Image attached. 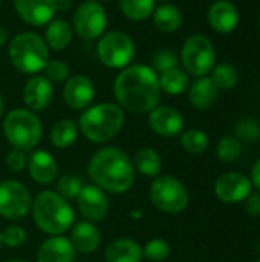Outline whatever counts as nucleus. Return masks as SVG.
<instances>
[{"instance_id": "obj_38", "label": "nucleus", "mask_w": 260, "mask_h": 262, "mask_svg": "<svg viewBox=\"0 0 260 262\" xmlns=\"http://www.w3.org/2000/svg\"><path fill=\"white\" fill-rule=\"evenodd\" d=\"M2 243L8 247H18L26 241V232L20 226H9L2 233Z\"/></svg>"}, {"instance_id": "obj_10", "label": "nucleus", "mask_w": 260, "mask_h": 262, "mask_svg": "<svg viewBox=\"0 0 260 262\" xmlns=\"http://www.w3.org/2000/svg\"><path fill=\"white\" fill-rule=\"evenodd\" d=\"M74 32L83 40H98L107 28V12L97 0L80 3L72 17Z\"/></svg>"}, {"instance_id": "obj_14", "label": "nucleus", "mask_w": 260, "mask_h": 262, "mask_svg": "<svg viewBox=\"0 0 260 262\" xmlns=\"http://www.w3.org/2000/svg\"><path fill=\"white\" fill-rule=\"evenodd\" d=\"M63 98L72 111L87 109L95 98V86L86 75H74L64 81Z\"/></svg>"}, {"instance_id": "obj_27", "label": "nucleus", "mask_w": 260, "mask_h": 262, "mask_svg": "<svg viewBox=\"0 0 260 262\" xmlns=\"http://www.w3.org/2000/svg\"><path fill=\"white\" fill-rule=\"evenodd\" d=\"M77 137H78V124L70 118L57 121L51 129V135H49L51 143L58 149L70 147L77 141Z\"/></svg>"}, {"instance_id": "obj_40", "label": "nucleus", "mask_w": 260, "mask_h": 262, "mask_svg": "<svg viewBox=\"0 0 260 262\" xmlns=\"http://www.w3.org/2000/svg\"><path fill=\"white\" fill-rule=\"evenodd\" d=\"M245 209L251 216H259L260 215V193H250V196L245 200Z\"/></svg>"}, {"instance_id": "obj_12", "label": "nucleus", "mask_w": 260, "mask_h": 262, "mask_svg": "<svg viewBox=\"0 0 260 262\" xmlns=\"http://www.w3.org/2000/svg\"><path fill=\"white\" fill-rule=\"evenodd\" d=\"M251 180L239 172L222 173L215 183L216 196L227 204H238L245 201L251 193Z\"/></svg>"}, {"instance_id": "obj_42", "label": "nucleus", "mask_w": 260, "mask_h": 262, "mask_svg": "<svg viewBox=\"0 0 260 262\" xmlns=\"http://www.w3.org/2000/svg\"><path fill=\"white\" fill-rule=\"evenodd\" d=\"M72 5V0H57V11H70Z\"/></svg>"}, {"instance_id": "obj_9", "label": "nucleus", "mask_w": 260, "mask_h": 262, "mask_svg": "<svg viewBox=\"0 0 260 262\" xmlns=\"http://www.w3.org/2000/svg\"><path fill=\"white\" fill-rule=\"evenodd\" d=\"M181 61L187 74L205 77L216 63V52L210 38L202 34L190 35L181 49Z\"/></svg>"}, {"instance_id": "obj_17", "label": "nucleus", "mask_w": 260, "mask_h": 262, "mask_svg": "<svg viewBox=\"0 0 260 262\" xmlns=\"http://www.w3.org/2000/svg\"><path fill=\"white\" fill-rule=\"evenodd\" d=\"M149 126L156 135L172 138L182 132L184 118L181 112L172 106H156L149 112Z\"/></svg>"}, {"instance_id": "obj_48", "label": "nucleus", "mask_w": 260, "mask_h": 262, "mask_svg": "<svg viewBox=\"0 0 260 262\" xmlns=\"http://www.w3.org/2000/svg\"><path fill=\"white\" fill-rule=\"evenodd\" d=\"M0 246H2V235H0Z\"/></svg>"}, {"instance_id": "obj_24", "label": "nucleus", "mask_w": 260, "mask_h": 262, "mask_svg": "<svg viewBox=\"0 0 260 262\" xmlns=\"http://www.w3.org/2000/svg\"><path fill=\"white\" fill-rule=\"evenodd\" d=\"M104 256L106 262H141L143 249L133 239L118 238L107 246Z\"/></svg>"}, {"instance_id": "obj_18", "label": "nucleus", "mask_w": 260, "mask_h": 262, "mask_svg": "<svg viewBox=\"0 0 260 262\" xmlns=\"http://www.w3.org/2000/svg\"><path fill=\"white\" fill-rule=\"evenodd\" d=\"M210 26L221 32V34H228L236 29L239 23V12L238 8L228 2V0H218L215 2L207 14Z\"/></svg>"}, {"instance_id": "obj_29", "label": "nucleus", "mask_w": 260, "mask_h": 262, "mask_svg": "<svg viewBox=\"0 0 260 262\" xmlns=\"http://www.w3.org/2000/svg\"><path fill=\"white\" fill-rule=\"evenodd\" d=\"M155 5V0H118L121 14L132 21H144L152 17Z\"/></svg>"}, {"instance_id": "obj_6", "label": "nucleus", "mask_w": 260, "mask_h": 262, "mask_svg": "<svg viewBox=\"0 0 260 262\" xmlns=\"http://www.w3.org/2000/svg\"><path fill=\"white\" fill-rule=\"evenodd\" d=\"M3 132L14 149L32 150L41 140L43 126L40 118L29 109H14L3 120Z\"/></svg>"}, {"instance_id": "obj_1", "label": "nucleus", "mask_w": 260, "mask_h": 262, "mask_svg": "<svg viewBox=\"0 0 260 262\" xmlns=\"http://www.w3.org/2000/svg\"><path fill=\"white\" fill-rule=\"evenodd\" d=\"M113 94L123 109L133 114H149L161 98L159 75L149 64L132 63L116 75Z\"/></svg>"}, {"instance_id": "obj_25", "label": "nucleus", "mask_w": 260, "mask_h": 262, "mask_svg": "<svg viewBox=\"0 0 260 262\" xmlns=\"http://www.w3.org/2000/svg\"><path fill=\"white\" fill-rule=\"evenodd\" d=\"M153 25L158 31L164 34L175 32L181 28L182 25V12L176 5L172 3H161L159 6L155 8L152 14Z\"/></svg>"}, {"instance_id": "obj_5", "label": "nucleus", "mask_w": 260, "mask_h": 262, "mask_svg": "<svg viewBox=\"0 0 260 262\" xmlns=\"http://www.w3.org/2000/svg\"><path fill=\"white\" fill-rule=\"evenodd\" d=\"M8 57L11 64L21 74L35 75L43 72L49 61V48L43 37L23 31L14 35L8 48Z\"/></svg>"}, {"instance_id": "obj_43", "label": "nucleus", "mask_w": 260, "mask_h": 262, "mask_svg": "<svg viewBox=\"0 0 260 262\" xmlns=\"http://www.w3.org/2000/svg\"><path fill=\"white\" fill-rule=\"evenodd\" d=\"M6 40H8V31H6V28L0 23V48L6 43Z\"/></svg>"}, {"instance_id": "obj_19", "label": "nucleus", "mask_w": 260, "mask_h": 262, "mask_svg": "<svg viewBox=\"0 0 260 262\" xmlns=\"http://www.w3.org/2000/svg\"><path fill=\"white\" fill-rule=\"evenodd\" d=\"M28 170L31 178L38 184H49L58 173L55 158L46 150H34L28 158Z\"/></svg>"}, {"instance_id": "obj_39", "label": "nucleus", "mask_w": 260, "mask_h": 262, "mask_svg": "<svg viewBox=\"0 0 260 262\" xmlns=\"http://www.w3.org/2000/svg\"><path fill=\"white\" fill-rule=\"evenodd\" d=\"M26 164H28V158L23 150L14 149L6 157V166L11 172H21L26 167Z\"/></svg>"}, {"instance_id": "obj_47", "label": "nucleus", "mask_w": 260, "mask_h": 262, "mask_svg": "<svg viewBox=\"0 0 260 262\" xmlns=\"http://www.w3.org/2000/svg\"><path fill=\"white\" fill-rule=\"evenodd\" d=\"M97 2H100V3H103V2H110V0H97Z\"/></svg>"}, {"instance_id": "obj_28", "label": "nucleus", "mask_w": 260, "mask_h": 262, "mask_svg": "<svg viewBox=\"0 0 260 262\" xmlns=\"http://www.w3.org/2000/svg\"><path fill=\"white\" fill-rule=\"evenodd\" d=\"M135 169L143 173L144 177L156 178L162 167V160L158 155V152L152 147H143L136 152L133 160Z\"/></svg>"}, {"instance_id": "obj_44", "label": "nucleus", "mask_w": 260, "mask_h": 262, "mask_svg": "<svg viewBox=\"0 0 260 262\" xmlns=\"http://www.w3.org/2000/svg\"><path fill=\"white\" fill-rule=\"evenodd\" d=\"M3 111H5V101H3V97H2V94H0V118H2V115H3Z\"/></svg>"}, {"instance_id": "obj_4", "label": "nucleus", "mask_w": 260, "mask_h": 262, "mask_svg": "<svg viewBox=\"0 0 260 262\" xmlns=\"http://www.w3.org/2000/svg\"><path fill=\"white\" fill-rule=\"evenodd\" d=\"M31 209L35 226L48 235H61L74 226L72 206L57 192L44 190L38 193Z\"/></svg>"}, {"instance_id": "obj_41", "label": "nucleus", "mask_w": 260, "mask_h": 262, "mask_svg": "<svg viewBox=\"0 0 260 262\" xmlns=\"http://www.w3.org/2000/svg\"><path fill=\"white\" fill-rule=\"evenodd\" d=\"M251 184L257 189L260 193V160L254 164L253 170H251Z\"/></svg>"}, {"instance_id": "obj_46", "label": "nucleus", "mask_w": 260, "mask_h": 262, "mask_svg": "<svg viewBox=\"0 0 260 262\" xmlns=\"http://www.w3.org/2000/svg\"><path fill=\"white\" fill-rule=\"evenodd\" d=\"M155 2H161V3H169V0H155Z\"/></svg>"}, {"instance_id": "obj_36", "label": "nucleus", "mask_w": 260, "mask_h": 262, "mask_svg": "<svg viewBox=\"0 0 260 262\" xmlns=\"http://www.w3.org/2000/svg\"><path fill=\"white\" fill-rule=\"evenodd\" d=\"M236 138L238 140H245V141H257L260 138V127L256 120L251 118H244L239 120L236 127Z\"/></svg>"}, {"instance_id": "obj_50", "label": "nucleus", "mask_w": 260, "mask_h": 262, "mask_svg": "<svg viewBox=\"0 0 260 262\" xmlns=\"http://www.w3.org/2000/svg\"><path fill=\"white\" fill-rule=\"evenodd\" d=\"M2 2H3V0H0V3H2Z\"/></svg>"}, {"instance_id": "obj_33", "label": "nucleus", "mask_w": 260, "mask_h": 262, "mask_svg": "<svg viewBox=\"0 0 260 262\" xmlns=\"http://www.w3.org/2000/svg\"><path fill=\"white\" fill-rule=\"evenodd\" d=\"M170 255V246L167 241L161 238H155L146 243L143 249V258L152 262H161L167 259Z\"/></svg>"}, {"instance_id": "obj_30", "label": "nucleus", "mask_w": 260, "mask_h": 262, "mask_svg": "<svg viewBox=\"0 0 260 262\" xmlns=\"http://www.w3.org/2000/svg\"><path fill=\"white\" fill-rule=\"evenodd\" d=\"M213 83L218 86V89L221 91H228V89H233L236 88L238 81H239V74H238V69L230 64V63H221V64H216L213 69H211V77Z\"/></svg>"}, {"instance_id": "obj_26", "label": "nucleus", "mask_w": 260, "mask_h": 262, "mask_svg": "<svg viewBox=\"0 0 260 262\" xmlns=\"http://www.w3.org/2000/svg\"><path fill=\"white\" fill-rule=\"evenodd\" d=\"M159 86L161 92H166L167 95H181L190 86L188 74L181 68L169 69L159 74Z\"/></svg>"}, {"instance_id": "obj_51", "label": "nucleus", "mask_w": 260, "mask_h": 262, "mask_svg": "<svg viewBox=\"0 0 260 262\" xmlns=\"http://www.w3.org/2000/svg\"><path fill=\"white\" fill-rule=\"evenodd\" d=\"M257 262H260V259H259V261H257Z\"/></svg>"}, {"instance_id": "obj_23", "label": "nucleus", "mask_w": 260, "mask_h": 262, "mask_svg": "<svg viewBox=\"0 0 260 262\" xmlns=\"http://www.w3.org/2000/svg\"><path fill=\"white\" fill-rule=\"evenodd\" d=\"M70 243L80 253H93L101 243V235L90 221H80L70 230Z\"/></svg>"}, {"instance_id": "obj_8", "label": "nucleus", "mask_w": 260, "mask_h": 262, "mask_svg": "<svg viewBox=\"0 0 260 262\" xmlns=\"http://www.w3.org/2000/svg\"><path fill=\"white\" fill-rule=\"evenodd\" d=\"M153 206L169 215H178L188 206V193L184 184L172 175H158L150 186Z\"/></svg>"}, {"instance_id": "obj_16", "label": "nucleus", "mask_w": 260, "mask_h": 262, "mask_svg": "<svg viewBox=\"0 0 260 262\" xmlns=\"http://www.w3.org/2000/svg\"><path fill=\"white\" fill-rule=\"evenodd\" d=\"M23 103L32 112L44 111L54 98L52 83L40 74L31 75L23 86Z\"/></svg>"}, {"instance_id": "obj_45", "label": "nucleus", "mask_w": 260, "mask_h": 262, "mask_svg": "<svg viewBox=\"0 0 260 262\" xmlns=\"http://www.w3.org/2000/svg\"><path fill=\"white\" fill-rule=\"evenodd\" d=\"M6 262H28V261H23V259H11V261H6Z\"/></svg>"}, {"instance_id": "obj_13", "label": "nucleus", "mask_w": 260, "mask_h": 262, "mask_svg": "<svg viewBox=\"0 0 260 262\" xmlns=\"http://www.w3.org/2000/svg\"><path fill=\"white\" fill-rule=\"evenodd\" d=\"M17 15L29 26H46L57 14V0H14Z\"/></svg>"}, {"instance_id": "obj_15", "label": "nucleus", "mask_w": 260, "mask_h": 262, "mask_svg": "<svg viewBox=\"0 0 260 262\" xmlns=\"http://www.w3.org/2000/svg\"><path fill=\"white\" fill-rule=\"evenodd\" d=\"M78 209L87 221H103L109 213V200L103 189L95 184L83 186L77 196Z\"/></svg>"}, {"instance_id": "obj_20", "label": "nucleus", "mask_w": 260, "mask_h": 262, "mask_svg": "<svg viewBox=\"0 0 260 262\" xmlns=\"http://www.w3.org/2000/svg\"><path fill=\"white\" fill-rule=\"evenodd\" d=\"M75 258V249L70 239L60 235L46 239L37 253V262H72Z\"/></svg>"}, {"instance_id": "obj_31", "label": "nucleus", "mask_w": 260, "mask_h": 262, "mask_svg": "<svg viewBox=\"0 0 260 262\" xmlns=\"http://www.w3.org/2000/svg\"><path fill=\"white\" fill-rule=\"evenodd\" d=\"M181 146L185 152L192 155H198L207 150L208 147V137L204 130L199 129H188L181 135Z\"/></svg>"}, {"instance_id": "obj_2", "label": "nucleus", "mask_w": 260, "mask_h": 262, "mask_svg": "<svg viewBox=\"0 0 260 262\" xmlns=\"http://www.w3.org/2000/svg\"><path fill=\"white\" fill-rule=\"evenodd\" d=\"M89 177L95 186L106 192L124 193L135 181V166L130 157L113 146L100 149L87 167Z\"/></svg>"}, {"instance_id": "obj_32", "label": "nucleus", "mask_w": 260, "mask_h": 262, "mask_svg": "<svg viewBox=\"0 0 260 262\" xmlns=\"http://www.w3.org/2000/svg\"><path fill=\"white\" fill-rule=\"evenodd\" d=\"M216 155H218V158L221 161H225V163L236 161L242 155V143H241V140H238L236 137H231V135L222 137L218 141Z\"/></svg>"}, {"instance_id": "obj_22", "label": "nucleus", "mask_w": 260, "mask_h": 262, "mask_svg": "<svg viewBox=\"0 0 260 262\" xmlns=\"http://www.w3.org/2000/svg\"><path fill=\"white\" fill-rule=\"evenodd\" d=\"M74 38V28L64 18H54L46 25L43 40L49 51H64Z\"/></svg>"}, {"instance_id": "obj_37", "label": "nucleus", "mask_w": 260, "mask_h": 262, "mask_svg": "<svg viewBox=\"0 0 260 262\" xmlns=\"http://www.w3.org/2000/svg\"><path fill=\"white\" fill-rule=\"evenodd\" d=\"M179 64V58L178 55L170 51V49H162V51H158L153 57V69L159 74L169 71V69H173V68H178Z\"/></svg>"}, {"instance_id": "obj_49", "label": "nucleus", "mask_w": 260, "mask_h": 262, "mask_svg": "<svg viewBox=\"0 0 260 262\" xmlns=\"http://www.w3.org/2000/svg\"><path fill=\"white\" fill-rule=\"evenodd\" d=\"M259 29H260V17H259Z\"/></svg>"}, {"instance_id": "obj_7", "label": "nucleus", "mask_w": 260, "mask_h": 262, "mask_svg": "<svg viewBox=\"0 0 260 262\" xmlns=\"http://www.w3.org/2000/svg\"><path fill=\"white\" fill-rule=\"evenodd\" d=\"M97 55L106 68L124 69L133 63L136 45L129 34L123 31H109L98 38Z\"/></svg>"}, {"instance_id": "obj_34", "label": "nucleus", "mask_w": 260, "mask_h": 262, "mask_svg": "<svg viewBox=\"0 0 260 262\" xmlns=\"http://www.w3.org/2000/svg\"><path fill=\"white\" fill-rule=\"evenodd\" d=\"M43 72L51 83H63L70 75L69 64L63 60H49Z\"/></svg>"}, {"instance_id": "obj_21", "label": "nucleus", "mask_w": 260, "mask_h": 262, "mask_svg": "<svg viewBox=\"0 0 260 262\" xmlns=\"http://www.w3.org/2000/svg\"><path fill=\"white\" fill-rule=\"evenodd\" d=\"M219 97V89L210 77H199L188 86V101L195 109H210Z\"/></svg>"}, {"instance_id": "obj_3", "label": "nucleus", "mask_w": 260, "mask_h": 262, "mask_svg": "<svg viewBox=\"0 0 260 262\" xmlns=\"http://www.w3.org/2000/svg\"><path fill=\"white\" fill-rule=\"evenodd\" d=\"M124 124V109L115 103H100L84 109L78 129L92 143H107L115 138Z\"/></svg>"}, {"instance_id": "obj_11", "label": "nucleus", "mask_w": 260, "mask_h": 262, "mask_svg": "<svg viewBox=\"0 0 260 262\" xmlns=\"http://www.w3.org/2000/svg\"><path fill=\"white\" fill-rule=\"evenodd\" d=\"M32 206L29 190L18 181L0 183V216L6 220H21Z\"/></svg>"}, {"instance_id": "obj_35", "label": "nucleus", "mask_w": 260, "mask_h": 262, "mask_svg": "<svg viewBox=\"0 0 260 262\" xmlns=\"http://www.w3.org/2000/svg\"><path fill=\"white\" fill-rule=\"evenodd\" d=\"M81 187H83V184H81L80 178L72 177V175H64L57 183V193L61 195L64 200H72V198L78 196Z\"/></svg>"}]
</instances>
